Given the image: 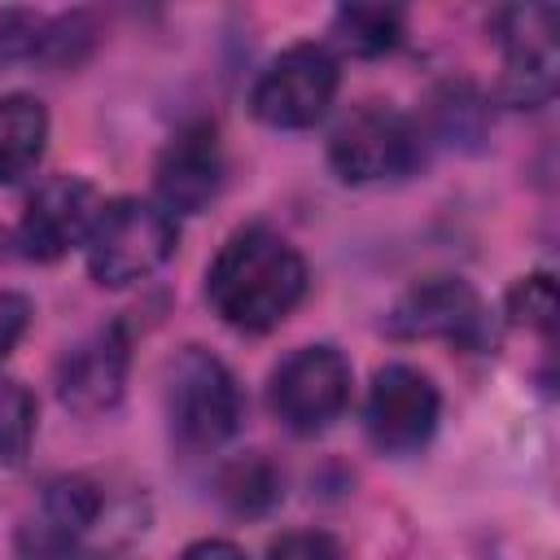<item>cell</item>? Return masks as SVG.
Instances as JSON below:
<instances>
[{
    "label": "cell",
    "instance_id": "cell-1",
    "mask_svg": "<svg viewBox=\"0 0 560 560\" xmlns=\"http://www.w3.org/2000/svg\"><path fill=\"white\" fill-rule=\"evenodd\" d=\"M306 293L302 254L271 228H241L223 241L206 271V298L214 315L241 332L276 328Z\"/></svg>",
    "mask_w": 560,
    "mask_h": 560
},
{
    "label": "cell",
    "instance_id": "cell-2",
    "mask_svg": "<svg viewBox=\"0 0 560 560\" xmlns=\"http://www.w3.org/2000/svg\"><path fill=\"white\" fill-rule=\"evenodd\" d=\"M83 249L92 280L105 289H122L153 276L175 254V219L158 201L118 197L101 206Z\"/></svg>",
    "mask_w": 560,
    "mask_h": 560
},
{
    "label": "cell",
    "instance_id": "cell-3",
    "mask_svg": "<svg viewBox=\"0 0 560 560\" xmlns=\"http://www.w3.org/2000/svg\"><path fill=\"white\" fill-rule=\"evenodd\" d=\"M166 420L188 451H210L228 442L241 424V389L228 363L201 346H188L171 363L166 381Z\"/></svg>",
    "mask_w": 560,
    "mask_h": 560
},
{
    "label": "cell",
    "instance_id": "cell-4",
    "mask_svg": "<svg viewBox=\"0 0 560 560\" xmlns=\"http://www.w3.org/2000/svg\"><path fill=\"white\" fill-rule=\"evenodd\" d=\"M328 162L346 184H385L420 162V127L381 101L350 109L328 136Z\"/></svg>",
    "mask_w": 560,
    "mask_h": 560
},
{
    "label": "cell",
    "instance_id": "cell-5",
    "mask_svg": "<svg viewBox=\"0 0 560 560\" xmlns=\"http://www.w3.org/2000/svg\"><path fill=\"white\" fill-rule=\"evenodd\" d=\"M337 61L319 44H293L284 48L254 83V114L276 131H302L315 127L332 96H337Z\"/></svg>",
    "mask_w": 560,
    "mask_h": 560
},
{
    "label": "cell",
    "instance_id": "cell-6",
    "mask_svg": "<svg viewBox=\"0 0 560 560\" xmlns=\"http://www.w3.org/2000/svg\"><path fill=\"white\" fill-rule=\"evenodd\" d=\"M389 332L407 341H451V346L477 350L490 341V311L468 280L424 276L394 302Z\"/></svg>",
    "mask_w": 560,
    "mask_h": 560
},
{
    "label": "cell",
    "instance_id": "cell-7",
    "mask_svg": "<svg viewBox=\"0 0 560 560\" xmlns=\"http://www.w3.org/2000/svg\"><path fill=\"white\" fill-rule=\"evenodd\" d=\"M271 411L293 433H324L350 402V363L332 346H302L271 372Z\"/></svg>",
    "mask_w": 560,
    "mask_h": 560
},
{
    "label": "cell",
    "instance_id": "cell-8",
    "mask_svg": "<svg viewBox=\"0 0 560 560\" xmlns=\"http://www.w3.org/2000/svg\"><path fill=\"white\" fill-rule=\"evenodd\" d=\"M494 31L503 44V79L499 96L516 109H534L556 92V9L547 4H516L494 13Z\"/></svg>",
    "mask_w": 560,
    "mask_h": 560
},
{
    "label": "cell",
    "instance_id": "cell-9",
    "mask_svg": "<svg viewBox=\"0 0 560 560\" xmlns=\"http://www.w3.org/2000/svg\"><path fill=\"white\" fill-rule=\"evenodd\" d=\"M438 411H442L438 385L420 368L385 363L372 376V389H368V402H363V424H368V438L381 451L407 455V451H420L433 438Z\"/></svg>",
    "mask_w": 560,
    "mask_h": 560
},
{
    "label": "cell",
    "instance_id": "cell-10",
    "mask_svg": "<svg viewBox=\"0 0 560 560\" xmlns=\"http://www.w3.org/2000/svg\"><path fill=\"white\" fill-rule=\"evenodd\" d=\"M101 214V201H96V188L79 175H52L44 179L26 210H22V223H18V241L26 249V258H61L70 245H83L92 223Z\"/></svg>",
    "mask_w": 560,
    "mask_h": 560
},
{
    "label": "cell",
    "instance_id": "cell-11",
    "mask_svg": "<svg viewBox=\"0 0 560 560\" xmlns=\"http://www.w3.org/2000/svg\"><path fill=\"white\" fill-rule=\"evenodd\" d=\"M158 184V206L175 219V214H197L214 201L219 184H223V149H219V131L214 122H188L171 136V144L158 158L153 171Z\"/></svg>",
    "mask_w": 560,
    "mask_h": 560
},
{
    "label": "cell",
    "instance_id": "cell-12",
    "mask_svg": "<svg viewBox=\"0 0 560 560\" xmlns=\"http://www.w3.org/2000/svg\"><path fill=\"white\" fill-rule=\"evenodd\" d=\"M127 332L118 324L109 328H96L92 337H83L66 359H61V372H57V389H61V402L79 416H101L109 411L118 398H122V385H127Z\"/></svg>",
    "mask_w": 560,
    "mask_h": 560
},
{
    "label": "cell",
    "instance_id": "cell-13",
    "mask_svg": "<svg viewBox=\"0 0 560 560\" xmlns=\"http://www.w3.org/2000/svg\"><path fill=\"white\" fill-rule=\"evenodd\" d=\"M96 508H101V499H96V490H92L83 477H70V481L48 486L39 516H35L31 529H26L31 551L44 556V560L66 556V551L79 542V534L96 521Z\"/></svg>",
    "mask_w": 560,
    "mask_h": 560
},
{
    "label": "cell",
    "instance_id": "cell-14",
    "mask_svg": "<svg viewBox=\"0 0 560 560\" xmlns=\"http://www.w3.org/2000/svg\"><path fill=\"white\" fill-rule=\"evenodd\" d=\"M44 144H48V109L26 92L0 96V184L26 179L39 166Z\"/></svg>",
    "mask_w": 560,
    "mask_h": 560
},
{
    "label": "cell",
    "instance_id": "cell-15",
    "mask_svg": "<svg viewBox=\"0 0 560 560\" xmlns=\"http://www.w3.org/2000/svg\"><path fill=\"white\" fill-rule=\"evenodd\" d=\"M280 486H284V477H280V468H276L262 451H249V455L223 464V472H219V499H223L236 516H258V512H267V508L280 499Z\"/></svg>",
    "mask_w": 560,
    "mask_h": 560
},
{
    "label": "cell",
    "instance_id": "cell-16",
    "mask_svg": "<svg viewBox=\"0 0 560 560\" xmlns=\"http://www.w3.org/2000/svg\"><path fill=\"white\" fill-rule=\"evenodd\" d=\"M332 35L354 57H381L402 39V13L389 4H341L332 13Z\"/></svg>",
    "mask_w": 560,
    "mask_h": 560
},
{
    "label": "cell",
    "instance_id": "cell-17",
    "mask_svg": "<svg viewBox=\"0 0 560 560\" xmlns=\"http://www.w3.org/2000/svg\"><path fill=\"white\" fill-rule=\"evenodd\" d=\"M31 442H35V394L22 381L0 376V468L22 464Z\"/></svg>",
    "mask_w": 560,
    "mask_h": 560
},
{
    "label": "cell",
    "instance_id": "cell-18",
    "mask_svg": "<svg viewBox=\"0 0 560 560\" xmlns=\"http://www.w3.org/2000/svg\"><path fill=\"white\" fill-rule=\"evenodd\" d=\"M556 280L547 271L538 276H521L512 289H508V315L512 324H525V328H538V332H551L556 324Z\"/></svg>",
    "mask_w": 560,
    "mask_h": 560
},
{
    "label": "cell",
    "instance_id": "cell-19",
    "mask_svg": "<svg viewBox=\"0 0 560 560\" xmlns=\"http://www.w3.org/2000/svg\"><path fill=\"white\" fill-rule=\"evenodd\" d=\"M267 560H341V547L328 534L306 529V534H284L280 542H271Z\"/></svg>",
    "mask_w": 560,
    "mask_h": 560
},
{
    "label": "cell",
    "instance_id": "cell-20",
    "mask_svg": "<svg viewBox=\"0 0 560 560\" xmlns=\"http://www.w3.org/2000/svg\"><path fill=\"white\" fill-rule=\"evenodd\" d=\"M31 328V302L13 289H0V359L26 337Z\"/></svg>",
    "mask_w": 560,
    "mask_h": 560
},
{
    "label": "cell",
    "instance_id": "cell-21",
    "mask_svg": "<svg viewBox=\"0 0 560 560\" xmlns=\"http://www.w3.org/2000/svg\"><path fill=\"white\" fill-rule=\"evenodd\" d=\"M179 560H245V551L236 542H228V538H201V542L184 547Z\"/></svg>",
    "mask_w": 560,
    "mask_h": 560
}]
</instances>
